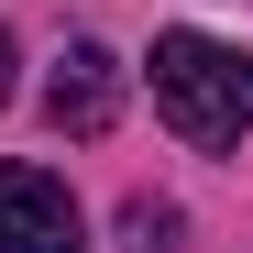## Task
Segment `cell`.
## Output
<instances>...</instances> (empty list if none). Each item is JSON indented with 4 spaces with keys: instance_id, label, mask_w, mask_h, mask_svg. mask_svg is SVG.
Segmentation results:
<instances>
[{
    "instance_id": "3957f363",
    "label": "cell",
    "mask_w": 253,
    "mask_h": 253,
    "mask_svg": "<svg viewBox=\"0 0 253 253\" xmlns=\"http://www.w3.org/2000/svg\"><path fill=\"white\" fill-rule=\"evenodd\" d=\"M110 110H121V66L99 44H66L55 77H44V121L55 132H110Z\"/></svg>"
},
{
    "instance_id": "277c9868",
    "label": "cell",
    "mask_w": 253,
    "mask_h": 253,
    "mask_svg": "<svg viewBox=\"0 0 253 253\" xmlns=\"http://www.w3.org/2000/svg\"><path fill=\"white\" fill-rule=\"evenodd\" d=\"M121 253H187V220L165 198H132V209H121Z\"/></svg>"
},
{
    "instance_id": "5b68a950",
    "label": "cell",
    "mask_w": 253,
    "mask_h": 253,
    "mask_svg": "<svg viewBox=\"0 0 253 253\" xmlns=\"http://www.w3.org/2000/svg\"><path fill=\"white\" fill-rule=\"evenodd\" d=\"M0 99H11V33H0Z\"/></svg>"
},
{
    "instance_id": "7a4b0ae2",
    "label": "cell",
    "mask_w": 253,
    "mask_h": 253,
    "mask_svg": "<svg viewBox=\"0 0 253 253\" xmlns=\"http://www.w3.org/2000/svg\"><path fill=\"white\" fill-rule=\"evenodd\" d=\"M0 253H77V198L44 165H0Z\"/></svg>"
},
{
    "instance_id": "6da1fadb",
    "label": "cell",
    "mask_w": 253,
    "mask_h": 253,
    "mask_svg": "<svg viewBox=\"0 0 253 253\" xmlns=\"http://www.w3.org/2000/svg\"><path fill=\"white\" fill-rule=\"evenodd\" d=\"M154 110L209 154L242 143L253 132V55L209 44V33H154Z\"/></svg>"
}]
</instances>
